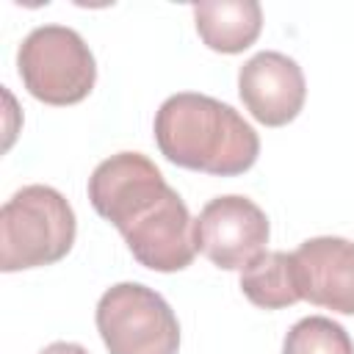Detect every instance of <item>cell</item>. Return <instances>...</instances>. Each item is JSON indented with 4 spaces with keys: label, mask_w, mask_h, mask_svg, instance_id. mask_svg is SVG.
Segmentation results:
<instances>
[{
    "label": "cell",
    "mask_w": 354,
    "mask_h": 354,
    "mask_svg": "<svg viewBox=\"0 0 354 354\" xmlns=\"http://www.w3.org/2000/svg\"><path fill=\"white\" fill-rule=\"evenodd\" d=\"M97 329L108 354H177L180 324L160 293L119 282L100 296Z\"/></svg>",
    "instance_id": "5b68a950"
},
{
    "label": "cell",
    "mask_w": 354,
    "mask_h": 354,
    "mask_svg": "<svg viewBox=\"0 0 354 354\" xmlns=\"http://www.w3.org/2000/svg\"><path fill=\"white\" fill-rule=\"evenodd\" d=\"M241 290L243 296L263 310L290 307L301 299L296 282L293 254L288 252H263L241 271Z\"/></svg>",
    "instance_id": "30bf717a"
},
{
    "label": "cell",
    "mask_w": 354,
    "mask_h": 354,
    "mask_svg": "<svg viewBox=\"0 0 354 354\" xmlns=\"http://www.w3.org/2000/svg\"><path fill=\"white\" fill-rule=\"evenodd\" d=\"M282 354H354V343L337 321L310 315L288 329Z\"/></svg>",
    "instance_id": "8fae6325"
},
{
    "label": "cell",
    "mask_w": 354,
    "mask_h": 354,
    "mask_svg": "<svg viewBox=\"0 0 354 354\" xmlns=\"http://www.w3.org/2000/svg\"><path fill=\"white\" fill-rule=\"evenodd\" d=\"M155 141L160 152L194 171L235 177L254 166L260 138L243 116L207 94H171L155 113Z\"/></svg>",
    "instance_id": "7a4b0ae2"
},
{
    "label": "cell",
    "mask_w": 354,
    "mask_h": 354,
    "mask_svg": "<svg viewBox=\"0 0 354 354\" xmlns=\"http://www.w3.org/2000/svg\"><path fill=\"white\" fill-rule=\"evenodd\" d=\"M17 66L28 94L47 105H75L88 97L97 80L88 44L66 25L33 28L19 44Z\"/></svg>",
    "instance_id": "277c9868"
},
{
    "label": "cell",
    "mask_w": 354,
    "mask_h": 354,
    "mask_svg": "<svg viewBox=\"0 0 354 354\" xmlns=\"http://www.w3.org/2000/svg\"><path fill=\"white\" fill-rule=\"evenodd\" d=\"M301 299L354 315V241L321 235L293 252Z\"/></svg>",
    "instance_id": "ba28073f"
},
{
    "label": "cell",
    "mask_w": 354,
    "mask_h": 354,
    "mask_svg": "<svg viewBox=\"0 0 354 354\" xmlns=\"http://www.w3.org/2000/svg\"><path fill=\"white\" fill-rule=\"evenodd\" d=\"M202 41L216 53H243L263 28V8L254 0H205L194 6Z\"/></svg>",
    "instance_id": "9c48e42d"
},
{
    "label": "cell",
    "mask_w": 354,
    "mask_h": 354,
    "mask_svg": "<svg viewBox=\"0 0 354 354\" xmlns=\"http://www.w3.org/2000/svg\"><path fill=\"white\" fill-rule=\"evenodd\" d=\"M75 232V210L55 188L25 185L0 210V268L11 274L58 263Z\"/></svg>",
    "instance_id": "3957f363"
},
{
    "label": "cell",
    "mask_w": 354,
    "mask_h": 354,
    "mask_svg": "<svg viewBox=\"0 0 354 354\" xmlns=\"http://www.w3.org/2000/svg\"><path fill=\"white\" fill-rule=\"evenodd\" d=\"M238 94L246 111L268 127H282L293 122L304 105L307 86L301 66L274 50L252 55L238 72Z\"/></svg>",
    "instance_id": "52a82bcc"
},
{
    "label": "cell",
    "mask_w": 354,
    "mask_h": 354,
    "mask_svg": "<svg viewBox=\"0 0 354 354\" xmlns=\"http://www.w3.org/2000/svg\"><path fill=\"white\" fill-rule=\"evenodd\" d=\"M88 199L122 232L141 266L160 274L191 266L196 254L191 213L147 155L105 158L88 177Z\"/></svg>",
    "instance_id": "6da1fadb"
},
{
    "label": "cell",
    "mask_w": 354,
    "mask_h": 354,
    "mask_svg": "<svg viewBox=\"0 0 354 354\" xmlns=\"http://www.w3.org/2000/svg\"><path fill=\"white\" fill-rule=\"evenodd\" d=\"M268 218L246 196L227 194L210 199L194 221V246L224 271H243L266 252Z\"/></svg>",
    "instance_id": "8992f818"
},
{
    "label": "cell",
    "mask_w": 354,
    "mask_h": 354,
    "mask_svg": "<svg viewBox=\"0 0 354 354\" xmlns=\"http://www.w3.org/2000/svg\"><path fill=\"white\" fill-rule=\"evenodd\" d=\"M39 354H88L83 346H77V343H66V340H55V343H50V346H44Z\"/></svg>",
    "instance_id": "7c38bea8"
}]
</instances>
